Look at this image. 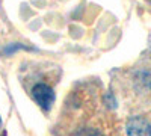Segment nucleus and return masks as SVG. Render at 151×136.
I'll return each instance as SVG.
<instances>
[{
  "mask_svg": "<svg viewBox=\"0 0 151 136\" xmlns=\"http://www.w3.org/2000/svg\"><path fill=\"white\" fill-rule=\"evenodd\" d=\"M32 97L33 100L40 104L44 110H48L55 103V92L48 85L44 83H38L32 88Z\"/></svg>",
  "mask_w": 151,
  "mask_h": 136,
  "instance_id": "f257e3e1",
  "label": "nucleus"
},
{
  "mask_svg": "<svg viewBox=\"0 0 151 136\" xmlns=\"http://www.w3.org/2000/svg\"><path fill=\"white\" fill-rule=\"evenodd\" d=\"M127 136H151V126L142 117H132L127 121Z\"/></svg>",
  "mask_w": 151,
  "mask_h": 136,
  "instance_id": "f03ea898",
  "label": "nucleus"
},
{
  "mask_svg": "<svg viewBox=\"0 0 151 136\" xmlns=\"http://www.w3.org/2000/svg\"><path fill=\"white\" fill-rule=\"evenodd\" d=\"M76 136H103L101 133H100L98 130L95 129H89V127H86V129H82Z\"/></svg>",
  "mask_w": 151,
  "mask_h": 136,
  "instance_id": "7ed1b4c3",
  "label": "nucleus"
}]
</instances>
